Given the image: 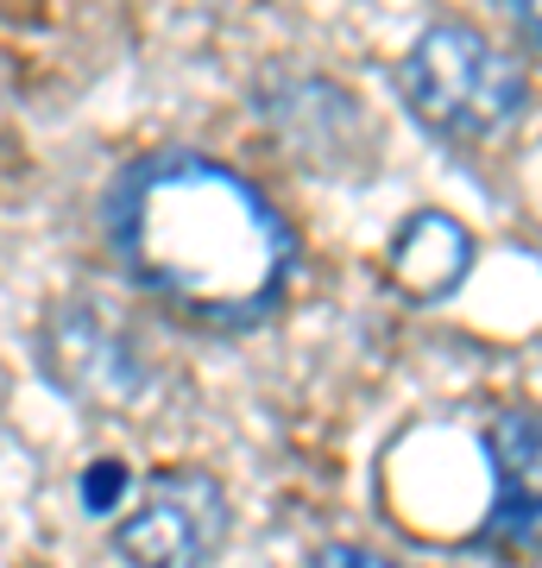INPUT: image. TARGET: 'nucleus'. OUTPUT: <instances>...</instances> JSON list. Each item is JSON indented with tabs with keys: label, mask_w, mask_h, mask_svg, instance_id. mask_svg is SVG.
Segmentation results:
<instances>
[{
	"label": "nucleus",
	"mask_w": 542,
	"mask_h": 568,
	"mask_svg": "<svg viewBox=\"0 0 542 568\" xmlns=\"http://www.w3.org/2000/svg\"><path fill=\"white\" fill-rule=\"evenodd\" d=\"M108 246L126 278L196 323H259L297 265L290 222L259 183L196 152L140 159L108 196Z\"/></svg>",
	"instance_id": "obj_1"
},
{
	"label": "nucleus",
	"mask_w": 542,
	"mask_h": 568,
	"mask_svg": "<svg viewBox=\"0 0 542 568\" xmlns=\"http://www.w3.org/2000/svg\"><path fill=\"white\" fill-rule=\"evenodd\" d=\"M398 89L410 114H417L429 133L442 140H499L504 126L523 114L530 102V82H523V63L492 44L473 26H429L410 58L398 70Z\"/></svg>",
	"instance_id": "obj_2"
},
{
	"label": "nucleus",
	"mask_w": 542,
	"mask_h": 568,
	"mask_svg": "<svg viewBox=\"0 0 542 568\" xmlns=\"http://www.w3.org/2000/svg\"><path fill=\"white\" fill-rule=\"evenodd\" d=\"M227 537V499L208 474H152L140 506L114 525V556L126 568H202Z\"/></svg>",
	"instance_id": "obj_3"
},
{
	"label": "nucleus",
	"mask_w": 542,
	"mask_h": 568,
	"mask_svg": "<svg viewBox=\"0 0 542 568\" xmlns=\"http://www.w3.org/2000/svg\"><path fill=\"white\" fill-rule=\"evenodd\" d=\"M44 361L89 405H140L145 398V361L140 342L95 304H63L44 328Z\"/></svg>",
	"instance_id": "obj_4"
},
{
	"label": "nucleus",
	"mask_w": 542,
	"mask_h": 568,
	"mask_svg": "<svg viewBox=\"0 0 542 568\" xmlns=\"http://www.w3.org/2000/svg\"><path fill=\"white\" fill-rule=\"evenodd\" d=\"M391 284H398L403 297H448L454 284L473 272V227L442 215V209H422L410 222L398 227V241H391Z\"/></svg>",
	"instance_id": "obj_5"
},
{
	"label": "nucleus",
	"mask_w": 542,
	"mask_h": 568,
	"mask_svg": "<svg viewBox=\"0 0 542 568\" xmlns=\"http://www.w3.org/2000/svg\"><path fill=\"white\" fill-rule=\"evenodd\" d=\"M492 462H499V506L492 530H523L542 525V417L536 410H504L492 424Z\"/></svg>",
	"instance_id": "obj_6"
},
{
	"label": "nucleus",
	"mask_w": 542,
	"mask_h": 568,
	"mask_svg": "<svg viewBox=\"0 0 542 568\" xmlns=\"http://www.w3.org/2000/svg\"><path fill=\"white\" fill-rule=\"evenodd\" d=\"M121 493H126V467L121 462H95V467H89V487H82V506H89V511L114 506Z\"/></svg>",
	"instance_id": "obj_7"
},
{
	"label": "nucleus",
	"mask_w": 542,
	"mask_h": 568,
	"mask_svg": "<svg viewBox=\"0 0 542 568\" xmlns=\"http://www.w3.org/2000/svg\"><path fill=\"white\" fill-rule=\"evenodd\" d=\"M309 568H403V562H391V556H379V549L328 544V549H316V562H309Z\"/></svg>",
	"instance_id": "obj_8"
},
{
	"label": "nucleus",
	"mask_w": 542,
	"mask_h": 568,
	"mask_svg": "<svg viewBox=\"0 0 542 568\" xmlns=\"http://www.w3.org/2000/svg\"><path fill=\"white\" fill-rule=\"evenodd\" d=\"M499 7H504V20L518 26V39L542 58V0H499Z\"/></svg>",
	"instance_id": "obj_9"
}]
</instances>
